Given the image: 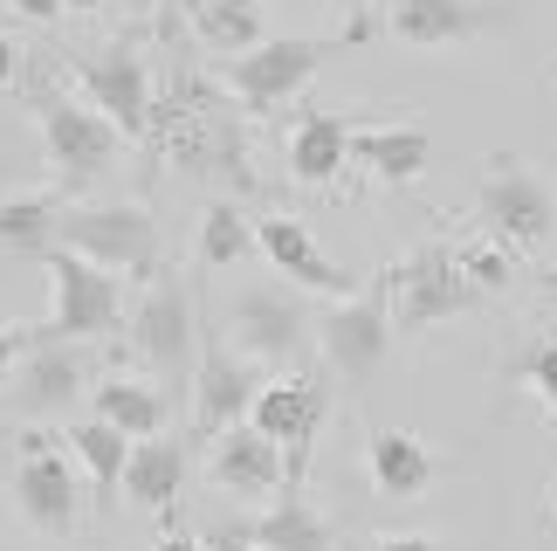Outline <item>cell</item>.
Returning a JSON list of instances; mask_svg holds the SVG:
<instances>
[{"instance_id": "1", "label": "cell", "mask_w": 557, "mask_h": 551, "mask_svg": "<svg viewBox=\"0 0 557 551\" xmlns=\"http://www.w3.org/2000/svg\"><path fill=\"white\" fill-rule=\"evenodd\" d=\"M152 132L165 138V159L193 180H234V186H255L248 180V132L234 118V103L207 83H173V97L159 103Z\"/></svg>"}, {"instance_id": "2", "label": "cell", "mask_w": 557, "mask_h": 551, "mask_svg": "<svg viewBox=\"0 0 557 551\" xmlns=\"http://www.w3.org/2000/svg\"><path fill=\"white\" fill-rule=\"evenodd\" d=\"M35 124H41V159H49V173H55V194H76V186L103 180L117 166V152H124V132L97 111V103L41 90L35 97Z\"/></svg>"}, {"instance_id": "3", "label": "cell", "mask_w": 557, "mask_h": 551, "mask_svg": "<svg viewBox=\"0 0 557 551\" xmlns=\"http://www.w3.org/2000/svg\"><path fill=\"white\" fill-rule=\"evenodd\" d=\"M41 269H49V325H41L49 338L97 345V338H111L124 325V276L117 269L76 256V248H49Z\"/></svg>"}, {"instance_id": "4", "label": "cell", "mask_w": 557, "mask_h": 551, "mask_svg": "<svg viewBox=\"0 0 557 551\" xmlns=\"http://www.w3.org/2000/svg\"><path fill=\"white\" fill-rule=\"evenodd\" d=\"M337 49V41L324 35H269V41H255L248 56H227V70H221V90L242 103V111H283L289 97H304V83L324 70V56Z\"/></svg>"}, {"instance_id": "5", "label": "cell", "mask_w": 557, "mask_h": 551, "mask_svg": "<svg viewBox=\"0 0 557 551\" xmlns=\"http://www.w3.org/2000/svg\"><path fill=\"white\" fill-rule=\"evenodd\" d=\"M55 248H76L117 276H159V221L132 200H70Z\"/></svg>"}, {"instance_id": "6", "label": "cell", "mask_w": 557, "mask_h": 551, "mask_svg": "<svg viewBox=\"0 0 557 551\" xmlns=\"http://www.w3.org/2000/svg\"><path fill=\"white\" fill-rule=\"evenodd\" d=\"M393 276H379L372 290L358 296H337V304L317 317V352H324V366L337 379H351V387H366V379L385 366V352H393Z\"/></svg>"}, {"instance_id": "7", "label": "cell", "mask_w": 557, "mask_h": 551, "mask_svg": "<svg viewBox=\"0 0 557 551\" xmlns=\"http://www.w3.org/2000/svg\"><path fill=\"white\" fill-rule=\"evenodd\" d=\"M482 221H488V235H496L503 248H544L557 235V194H550V180L537 173V166H523V159H509L496 152L488 159V173H482Z\"/></svg>"}, {"instance_id": "8", "label": "cell", "mask_w": 557, "mask_h": 551, "mask_svg": "<svg viewBox=\"0 0 557 551\" xmlns=\"http://www.w3.org/2000/svg\"><path fill=\"white\" fill-rule=\"evenodd\" d=\"M393 276V325L399 331H434V325H455V317H468L482 304V290L468 283V269L455 248H441V242H426L413 248L399 269H385Z\"/></svg>"}, {"instance_id": "9", "label": "cell", "mask_w": 557, "mask_h": 551, "mask_svg": "<svg viewBox=\"0 0 557 551\" xmlns=\"http://www.w3.org/2000/svg\"><path fill=\"white\" fill-rule=\"evenodd\" d=\"M14 511L28 531L41 538H70L83 524V482H76V455H62L49 434H21V462L8 482Z\"/></svg>"}, {"instance_id": "10", "label": "cell", "mask_w": 557, "mask_h": 551, "mask_svg": "<svg viewBox=\"0 0 557 551\" xmlns=\"http://www.w3.org/2000/svg\"><path fill=\"white\" fill-rule=\"evenodd\" d=\"M132 352L159 372L165 393L193 387V366H200V331H193V296H186L180 276H159V283L138 296V310H132Z\"/></svg>"}, {"instance_id": "11", "label": "cell", "mask_w": 557, "mask_h": 551, "mask_svg": "<svg viewBox=\"0 0 557 551\" xmlns=\"http://www.w3.org/2000/svg\"><path fill=\"white\" fill-rule=\"evenodd\" d=\"M76 83H83V103H97L124 138H152L159 90H152V62L138 56V41H103V49H90L76 62Z\"/></svg>"}, {"instance_id": "12", "label": "cell", "mask_w": 557, "mask_h": 551, "mask_svg": "<svg viewBox=\"0 0 557 551\" xmlns=\"http://www.w3.org/2000/svg\"><path fill=\"white\" fill-rule=\"evenodd\" d=\"M331 414V387L317 372H283V379H262L255 393V414L248 428H262L275 449L289 455V490H304V469H310V449H317V428Z\"/></svg>"}, {"instance_id": "13", "label": "cell", "mask_w": 557, "mask_h": 551, "mask_svg": "<svg viewBox=\"0 0 557 551\" xmlns=\"http://www.w3.org/2000/svg\"><path fill=\"white\" fill-rule=\"evenodd\" d=\"M227 325H234V352L255 358V366H289V358L304 352V338L317 331L304 296L283 290V283H248L242 296H234Z\"/></svg>"}, {"instance_id": "14", "label": "cell", "mask_w": 557, "mask_h": 551, "mask_svg": "<svg viewBox=\"0 0 557 551\" xmlns=\"http://www.w3.org/2000/svg\"><path fill=\"white\" fill-rule=\"evenodd\" d=\"M83 393H90V352L70 345V338L28 331V352H21V366H14V400H21V414H35V420L70 414Z\"/></svg>"}, {"instance_id": "15", "label": "cell", "mask_w": 557, "mask_h": 551, "mask_svg": "<svg viewBox=\"0 0 557 551\" xmlns=\"http://www.w3.org/2000/svg\"><path fill=\"white\" fill-rule=\"evenodd\" d=\"M193 428L207 441L242 428L255 414V393H262V372H255V358H242L234 345H200V366H193Z\"/></svg>"}, {"instance_id": "16", "label": "cell", "mask_w": 557, "mask_h": 551, "mask_svg": "<svg viewBox=\"0 0 557 551\" xmlns=\"http://www.w3.org/2000/svg\"><path fill=\"white\" fill-rule=\"evenodd\" d=\"M503 21H509L503 0H385V28L406 49H455V41L503 28Z\"/></svg>"}, {"instance_id": "17", "label": "cell", "mask_w": 557, "mask_h": 551, "mask_svg": "<svg viewBox=\"0 0 557 551\" xmlns=\"http://www.w3.org/2000/svg\"><path fill=\"white\" fill-rule=\"evenodd\" d=\"M207 476H213V490H227V497H283L289 490V455L275 449V441L262 428H227V434H213L207 441Z\"/></svg>"}, {"instance_id": "18", "label": "cell", "mask_w": 557, "mask_h": 551, "mask_svg": "<svg viewBox=\"0 0 557 551\" xmlns=\"http://www.w3.org/2000/svg\"><path fill=\"white\" fill-rule=\"evenodd\" d=\"M255 248L275 262V276H283V283H304L310 296H331V304H337V296H358L351 276L337 269L324 248H317V235H310L296 215H262V221H255Z\"/></svg>"}, {"instance_id": "19", "label": "cell", "mask_w": 557, "mask_h": 551, "mask_svg": "<svg viewBox=\"0 0 557 551\" xmlns=\"http://www.w3.org/2000/svg\"><path fill=\"white\" fill-rule=\"evenodd\" d=\"M366 469H372V490L385 503H413V497L434 490V449L406 428H379L366 441Z\"/></svg>"}, {"instance_id": "20", "label": "cell", "mask_w": 557, "mask_h": 551, "mask_svg": "<svg viewBox=\"0 0 557 551\" xmlns=\"http://www.w3.org/2000/svg\"><path fill=\"white\" fill-rule=\"evenodd\" d=\"M434 159V138L420 124H366L351 132V166H366L379 186H413Z\"/></svg>"}, {"instance_id": "21", "label": "cell", "mask_w": 557, "mask_h": 551, "mask_svg": "<svg viewBox=\"0 0 557 551\" xmlns=\"http://www.w3.org/2000/svg\"><path fill=\"white\" fill-rule=\"evenodd\" d=\"M351 166V124L337 111H304L289 132V180L296 186H331Z\"/></svg>"}, {"instance_id": "22", "label": "cell", "mask_w": 557, "mask_h": 551, "mask_svg": "<svg viewBox=\"0 0 557 551\" xmlns=\"http://www.w3.org/2000/svg\"><path fill=\"white\" fill-rule=\"evenodd\" d=\"M90 414L111 420V428L132 434V441H152V434H165V387L132 379V372H111V379L90 387Z\"/></svg>"}, {"instance_id": "23", "label": "cell", "mask_w": 557, "mask_h": 551, "mask_svg": "<svg viewBox=\"0 0 557 551\" xmlns=\"http://www.w3.org/2000/svg\"><path fill=\"white\" fill-rule=\"evenodd\" d=\"M186 490V449L173 434H152V441H132V462H124V497L138 511H173Z\"/></svg>"}, {"instance_id": "24", "label": "cell", "mask_w": 557, "mask_h": 551, "mask_svg": "<svg viewBox=\"0 0 557 551\" xmlns=\"http://www.w3.org/2000/svg\"><path fill=\"white\" fill-rule=\"evenodd\" d=\"M248 551H337L331 524L304 503V490H283V503H269L255 524H242Z\"/></svg>"}, {"instance_id": "25", "label": "cell", "mask_w": 557, "mask_h": 551, "mask_svg": "<svg viewBox=\"0 0 557 551\" xmlns=\"http://www.w3.org/2000/svg\"><path fill=\"white\" fill-rule=\"evenodd\" d=\"M62 215H70L62 194H8V200H0V248L41 262L62 242Z\"/></svg>"}, {"instance_id": "26", "label": "cell", "mask_w": 557, "mask_h": 551, "mask_svg": "<svg viewBox=\"0 0 557 551\" xmlns=\"http://www.w3.org/2000/svg\"><path fill=\"white\" fill-rule=\"evenodd\" d=\"M76 462H83V476L97 482V497H117L124 490V462H132V434H117L111 420H76L70 428V441H62Z\"/></svg>"}, {"instance_id": "27", "label": "cell", "mask_w": 557, "mask_h": 551, "mask_svg": "<svg viewBox=\"0 0 557 551\" xmlns=\"http://www.w3.org/2000/svg\"><path fill=\"white\" fill-rule=\"evenodd\" d=\"M255 256V221L234 200H207L200 215V269H234Z\"/></svg>"}, {"instance_id": "28", "label": "cell", "mask_w": 557, "mask_h": 551, "mask_svg": "<svg viewBox=\"0 0 557 551\" xmlns=\"http://www.w3.org/2000/svg\"><path fill=\"white\" fill-rule=\"evenodd\" d=\"M193 35H200L213 56H248L255 41H269L262 35V0H213V8L193 21Z\"/></svg>"}, {"instance_id": "29", "label": "cell", "mask_w": 557, "mask_h": 551, "mask_svg": "<svg viewBox=\"0 0 557 551\" xmlns=\"http://www.w3.org/2000/svg\"><path fill=\"white\" fill-rule=\"evenodd\" d=\"M461 269H468V283H475V290H503L509 276H517V248H503L496 235H488L475 248H461Z\"/></svg>"}, {"instance_id": "30", "label": "cell", "mask_w": 557, "mask_h": 551, "mask_svg": "<svg viewBox=\"0 0 557 551\" xmlns=\"http://www.w3.org/2000/svg\"><path fill=\"white\" fill-rule=\"evenodd\" d=\"M517 379H523V387H530V393H537L544 407L557 414V338H544V345H530V352H523Z\"/></svg>"}, {"instance_id": "31", "label": "cell", "mask_w": 557, "mask_h": 551, "mask_svg": "<svg viewBox=\"0 0 557 551\" xmlns=\"http://www.w3.org/2000/svg\"><path fill=\"white\" fill-rule=\"evenodd\" d=\"M207 8H213V0H159V35L173 41V35H180V28H193V21H200Z\"/></svg>"}, {"instance_id": "32", "label": "cell", "mask_w": 557, "mask_h": 551, "mask_svg": "<svg viewBox=\"0 0 557 551\" xmlns=\"http://www.w3.org/2000/svg\"><path fill=\"white\" fill-rule=\"evenodd\" d=\"M21 352H28V331H8V325H0V387H8V379H14Z\"/></svg>"}, {"instance_id": "33", "label": "cell", "mask_w": 557, "mask_h": 551, "mask_svg": "<svg viewBox=\"0 0 557 551\" xmlns=\"http://www.w3.org/2000/svg\"><path fill=\"white\" fill-rule=\"evenodd\" d=\"M366 551H441L434 538H420V531H385V538H372Z\"/></svg>"}, {"instance_id": "34", "label": "cell", "mask_w": 557, "mask_h": 551, "mask_svg": "<svg viewBox=\"0 0 557 551\" xmlns=\"http://www.w3.org/2000/svg\"><path fill=\"white\" fill-rule=\"evenodd\" d=\"M21 76V49H14V41L8 35H0V90H8V83Z\"/></svg>"}, {"instance_id": "35", "label": "cell", "mask_w": 557, "mask_h": 551, "mask_svg": "<svg viewBox=\"0 0 557 551\" xmlns=\"http://www.w3.org/2000/svg\"><path fill=\"white\" fill-rule=\"evenodd\" d=\"M14 8H21V14H28V21H55L62 8H70V0H14Z\"/></svg>"}, {"instance_id": "36", "label": "cell", "mask_w": 557, "mask_h": 551, "mask_svg": "<svg viewBox=\"0 0 557 551\" xmlns=\"http://www.w3.org/2000/svg\"><path fill=\"white\" fill-rule=\"evenodd\" d=\"M207 551H248V538H242V524H234V531H213V538H207Z\"/></svg>"}, {"instance_id": "37", "label": "cell", "mask_w": 557, "mask_h": 551, "mask_svg": "<svg viewBox=\"0 0 557 551\" xmlns=\"http://www.w3.org/2000/svg\"><path fill=\"white\" fill-rule=\"evenodd\" d=\"M159 551H207V538H180L173 531V538H159Z\"/></svg>"}, {"instance_id": "38", "label": "cell", "mask_w": 557, "mask_h": 551, "mask_svg": "<svg viewBox=\"0 0 557 551\" xmlns=\"http://www.w3.org/2000/svg\"><path fill=\"white\" fill-rule=\"evenodd\" d=\"M90 8H103V0H70V14H90Z\"/></svg>"}, {"instance_id": "39", "label": "cell", "mask_w": 557, "mask_h": 551, "mask_svg": "<svg viewBox=\"0 0 557 551\" xmlns=\"http://www.w3.org/2000/svg\"><path fill=\"white\" fill-rule=\"evenodd\" d=\"M8 194H14V186H8V166H0V200H8Z\"/></svg>"}, {"instance_id": "40", "label": "cell", "mask_w": 557, "mask_h": 551, "mask_svg": "<svg viewBox=\"0 0 557 551\" xmlns=\"http://www.w3.org/2000/svg\"><path fill=\"white\" fill-rule=\"evenodd\" d=\"M544 290H557V269H544Z\"/></svg>"}, {"instance_id": "41", "label": "cell", "mask_w": 557, "mask_h": 551, "mask_svg": "<svg viewBox=\"0 0 557 551\" xmlns=\"http://www.w3.org/2000/svg\"><path fill=\"white\" fill-rule=\"evenodd\" d=\"M550 524H557V490H550Z\"/></svg>"}, {"instance_id": "42", "label": "cell", "mask_w": 557, "mask_h": 551, "mask_svg": "<svg viewBox=\"0 0 557 551\" xmlns=\"http://www.w3.org/2000/svg\"><path fill=\"white\" fill-rule=\"evenodd\" d=\"M550 90H557V70H550Z\"/></svg>"}]
</instances>
